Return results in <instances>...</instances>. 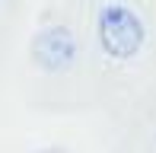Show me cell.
<instances>
[{"label":"cell","instance_id":"cell-1","mask_svg":"<svg viewBox=\"0 0 156 153\" xmlns=\"http://www.w3.org/2000/svg\"><path fill=\"white\" fill-rule=\"evenodd\" d=\"M144 23L134 10H127L121 3H112L99 13V41H102V51L112 54L118 61H127L144 48Z\"/></svg>","mask_w":156,"mask_h":153},{"label":"cell","instance_id":"cell-2","mask_svg":"<svg viewBox=\"0 0 156 153\" xmlns=\"http://www.w3.org/2000/svg\"><path fill=\"white\" fill-rule=\"evenodd\" d=\"M35 61L45 70H67L76 58V41L67 29H45L32 45Z\"/></svg>","mask_w":156,"mask_h":153}]
</instances>
